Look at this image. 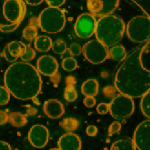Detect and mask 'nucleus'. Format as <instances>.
<instances>
[{
    "instance_id": "nucleus-1",
    "label": "nucleus",
    "mask_w": 150,
    "mask_h": 150,
    "mask_svg": "<svg viewBox=\"0 0 150 150\" xmlns=\"http://www.w3.org/2000/svg\"><path fill=\"white\" fill-rule=\"evenodd\" d=\"M115 86L120 93L132 98L150 91V40L126 56L116 74Z\"/></svg>"
},
{
    "instance_id": "nucleus-2",
    "label": "nucleus",
    "mask_w": 150,
    "mask_h": 150,
    "mask_svg": "<svg viewBox=\"0 0 150 150\" xmlns=\"http://www.w3.org/2000/svg\"><path fill=\"white\" fill-rule=\"evenodd\" d=\"M4 81L10 94L19 100L33 99L42 89V79L37 69L26 62L10 65L5 72Z\"/></svg>"
},
{
    "instance_id": "nucleus-3",
    "label": "nucleus",
    "mask_w": 150,
    "mask_h": 150,
    "mask_svg": "<svg viewBox=\"0 0 150 150\" xmlns=\"http://www.w3.org/2000/svg\"><path fill=\"white\" fill-rule=\"evenodd\" d=\"M125 30L124 22L116 16L108 15L100 17L96 21V39L108 48L117 44L122 38Z\"/></svg>"
},
{
    "instance_id": "nucleus-4",
    "label": "nucleus",
    "mask_w": 150,
    "mask_h": 150,
    "mask_svg": "<svg viewBox=\"0 0 150 150\" xmlns=\"http://www.w3.org/2000/svg\"><path fill=\"white\" fill-rule=\"evenodd\" d=\"M26 12L23 0H0V31H14L23 21Z\"/></svg>"
},
{
    "instance_id": "nucleus-5",
    "label": "nucleus",
    "mask_w": 150,
    "mask_h": 150,
    "mask_svg": "<svg viewBox=\"0 0 150 150\" xmlns=\"http://www.w3.org/2000/svg\"><path fill=\"white\" fill-rule=\"evenodd\" d=\"M38 23L44 32L49 34L58 33L64 29L65 25L64 12L59 8H46L39 15Z\"/></svg>"
},
{
    "instance_id": "nucleus-6",
    "label": "nucleus",
    "mask_w": 150,
    "mask_h": 150,
    "mask_svg": "<svg viewBox=\"0 0 150 150\" xmlns=\"http://www.w3.org/2000/svg\"><path fill=\"white\" fill-rule=\"evenodd\" d=\"M126 33L134 42L143 43L150 40V17L138 16L132 19L127 24Z\"/></svg>"
},
{
    "instance_id": "nucleus-7",
    "label": "nucleus",
    "mask_w": 150,
    "mask_h": 150,
    "mask_svg": "<svg viewBox=\"0 0 150 150\" xmlns=\"http://www.w3.org/2000/svg\"><path fill=\"white\" fill-rule=\"evenodd\" d=\"M110 115L117 120H124L134 112V103L132 98L120 93L114 97L109 103Z\"/></svg>"
},
{
    "instance_id": "nucleus-8",
    "label": "nucleus",
    "mask_w": 150,
    "mask_h": 150,
    "mask_svg": "<svg viewBox=\"0 0 150 150\" xmlns=\"http://www.w3.org/2000/svg\"><path fill=\"white\" fill-rule=\"evenodd\" d=\"M82 52L86 59L94 64H99L109 58L108 48L98 40L85 44Z\"/></svg>"
},
{
    "instance_id": "nucleus-9",
    "label": "nucleus",
    "mask_w": 150,
    "mask_h": 150,
    "mask_svg": "<svg viewBox=\"0 0 150 150\" xmlns=\"http://www.w3.org/2000/svg\"><path fill=\"white\" fill-rule=\"evenodd\" d=\"M119 2V0H87V6L93 15L101 17L112 14Z\"/></svg>"
},
{
    "instance_id": "nucleus-10",
    "label": "nucleus",
    "mask_w": 150,
    "mask_h": 150,
    "mask_svg": "<svg viewBox=\"0 0 150 150\" xmlns=\"http://www.w3.org/2000/svg\"><path fill=\"white\" fill-rule=\"evenodd\" d=\"M96 24V20L92 14H82L77 18L74 25L76 35L81 38L90 37L95 32Z\"/></svg>"
},
{
    "instance_id": "nucleus-11",
    "label": "nucleus",
    "mask_w": 150,
    "mask_h": 150,
    "mask_svg": "<svg viewBox=\"0 0 150 150\" xmlns=\"http://www.w3.org/2000/svg\"><path fill=\"white\" fill-rule=\"evenodd\" d=\"M136 149L150 150V120L143 121L138 125L133 135V139Z\"/></svg>"
},
{
    "instance_id": "nucleus-12",
    "label": "nucleus",
    "mask_w": 150,
    "mask_h": 150,
    "mask_svg": "<svg viewBox=\"0 0 150 150\" xmlns=\"http://www.w3.org/2000/svg\"><path fill=\"white\" fill-rule=\"evenodd\" d=\"M48 129L41 125H35L31 127L28 133V139L34 147L41 148L44 147L49 141Z\"/></svg>"
},
{
    "instance_id": "nucleus-13",
    "label": "nucleus",
    "mask_w": 150,
    "mask_h": 150,
    "mask_svg": "<svg viewBox=\"0 0 150 150\" xmlns=\"http://www.w3.org/2000/svg\"><path fill=\"white\" fill-rule=\"evenodd\" d=\"M37 67L38 72L45 76L51 77L57 72L58 64L54 57L50 55H44L38 59Z\"/></svg>"
},
{
    "instance_id": "nucleus-14",
    "label": "nucleus",
    "mask_w": 150,
    "mask_h": 150,
    "mask_svg": "<svg viewBox=\"0 0 150 150\" xmlns=\"http://www.w3.org/2000/svg\"><path fill=\"white\" fill-rule=\"evenodd\" d=\"M27 45L20 41H13L7 45L3 54L6 60L10 63L15 62L24 53Z\"/></svg>"
},
{
    "instance_id": "nucleus-15",
    "label": "nucleus",
    "mask_w": 150,
    "mask_h": 150,
    "mask_svg": "<svg viewBox=\"0 0 150 150\" xmlns=\"http://www.w3.org/2000/svg\"><path fill=\"white\" fill-rule=\"evenodd\" d=\"M58 146L60 150H79L81 148V140L78 135L70 132L59 138Z\"/></svg>"
},
{
    "instance_id": "nucleus-16",
    "label": "nucleus",
    "mask_w": 150,
    "mask_h": 150,
    "mask_svg": "<svg viewBox=\"0 0 150 150\" xmlns=\"http://www.w3.org/2000/svg\"><path fill=\"white\" fill-rule=\"evenodd\" d=\"M43 110L45 114L51 119L60 118L65 112L63 104L56 99H50L45 102Z\"/></svg>"
},
{
    "instance_id": "nucleus-17",
    "label": "nucleus",
    "mask_w": 150,
    "mask_h": 150,
    "mask_svg": "<svg viewBox=\"0 0 150 150\" xmlns=\"http://www.w3.org/2000/svg\"><path fill=\"white\" fill-rule=\"evenodd\" d=\"M99 84L96 80L88 79L82 84L81 93L86 96H96L99 92Z\"/></svg>"
},
{
    "instance_id": "nucleus-18",
    "label": "nucleus",
    "mask_w": 150,
    "mask_h": 150,
    "mask_svg": "<svg viewBox=\"0 0 150 150\" xmlns=\"http://www.w3.org/2000/svg\"><path fill=\"white\" fill-rule=\"evenodd\" d=\"M66 82L64 98L67 101L72 102L75 101L78 97V94L74 86L76 81L74 77L70 76L67 78Z\"/></svg>"
},
{
    "instance_id": "nucleus-19",
    "label": "nucleus",
    "mask_w": 150,
    "mask_h": 150,
    "mask_svg": "<svg viewBox=\"0 0 150 150\" xmlns=\"http://www.w3.org/2000/svg\"><path fill=\"white\" fill-rule=\"evenodd\" d=\"M35 40L34 46L35 49L39 52H47L52 48V40L50 38L47 36H37Z\"/></svg>"
},
{
    "instance_id": "nucleus-20",
    "label": "nucleus",
    "mask_w": 150,
    "mask_h": 150,
    "mask_svg": "<svg viewBox=\"0 0 150 150\" xmlns=\"http://www.w3.org/2000/svg\"><path fill=\"white\" fill-rule=\"evenodd\" d=\"M127 56L125 48L120 45L112 46L109 50V58L117 61H123Z\"/></svg>"
},
{
    "instance_id": "nucleus-21",
    "label": "nucleus",
    "mask_w": 150,
    "mask_h": 150,
    "mask_svg": "<svg viewBox=\"0 0 150 150\" xmlns=\"http://www.w3.org/2000/svg\"><path fill=\"white\" fill-rule=\"evenodd\" d=\"M8 121L13 126L21 127L27 124V119L24 114L20 112H13L8 115Z\"/></svg>"
},
{
    "instance_id": "nucleus-22",
    "label": "nucleus",
    "mask_w": 150,
    "mask_h": 150,
    "mask_svg": "<svg viewBox=\"0 0 150 150\" xmlns=\"http://www.w3.org/2000/svg\"><path fill=\"white\" fill-rule=\"evenodd\" d=\"M110 149L116 150H136L132 139H120L113 143Z\"/></svg>"
},
{
    "instance_id": "nucleus-23",
    "label": "nucleus",
    "mask_w": 150,
    "mask_h": 150,
    "mask_svg": "<svg viewBox=\"0 0 150 150\" xmlns=\"http://www.w3.org/2000/svg\"><path fill=\"white\" fill-rule=\"evenodd\" d=\"M133 6L140 9L146 16L150 17V0H125Z\"/></svg>"
},
{
    "instance_id": "nucleus-24",
    "label": "nucleus",
    "mask_w": 150,
    "mask_h": 150,
    "mask_svg": "<svg viewBox=\"0 0 150 150\" xmlns=\"http://www.w3.org/2000/svg\"><path fill=\"white\" fill-rule=\"evenodd\" d=\"M60 125L65 130L71 132L76 130L78 129L79 122L75 118L66 117L60 122Z\"/></svg>"
},
{
    "instance_id": "nucleus-25",
    "label": "nucleus",
    "mask_w": 150,
    "mask_h": 150,
    "mask_svg": "<svg viewBox=\"0 0 150 150\" xmlns=\"http://www.w3.org/2000/svg\"><path fill=\"white\" fill-rule=\"evenodd\" d=\"M140 102V109L145 116L150 119V92L148 91L142 96Z\"/></svg>"
},
{
    "instance_id": "nucleus-26",
    "label": "nucleus",
    "mask_w": 150,
    "mask_h": 150,
    "mask_svg": "<svg viewBox=\"0 0 150 150\" xmlns=\"http://www.w3.org/2000/svg\"><path fill=\"white\" fill-rule=\"evenodd\" d=\"M23 35L24 38L28 41L35 40L38 36L37 27L34 25L27 26L23 30Z\"/></svg>"
},
{
    "instance_id": "nucleus-27",
    "label": "nucleus",
    "mask_w": 150,
    "mask_h": 150,
    "mask_svg": "<svg viewBox=\"0 0 150 150\" xmlns=\"http://www.w3.org/2000/svg\"><path fill=\"white\" fill-rule=\"evenodd\" d=\"M62 67L65 71H72L77 68L78 64L75 59L71 57H69L66 58L63 60Z\"/></svg>"
},
{
    "instance_id": "nucleus-28",
    "label": "nucleus",
    "mask_w": 150,
    "mask_h": 150,
    "mask_svg": "<svg viewBox=\"0 0 150 150\" xmlns=\"http://www.w3.org/2000/svg\"><path fill=\"white\" fill-rule=\"evenodd\" d=\"M52 50L56 54L62 55L66 52L67 50V45L63 40H59L52 43Z\"/></svg>"
},
{
    "instance_id": "nucleus-29",
    "label": "nucleus",
    "mask_w": 150,
    "mask_h": 150,
    "mask_svg": "<svg viewBox=\"0 0 150 150\" xmlns=\"http://www.w3.org/2000/svg\"><path fill=\"white\" fill-rule=\"evenodd\" d=\"M10 93L7 88L0 86V105H6L10 100Z\"/></svg>"
},
{
    "instance_id": "nucleus-30",
    "label": "nucleus",
    "mask_w": 150,
    "mask_h": 150,
    "mask_svg": "<svg viewBox=\"0 0 150 150\" xmlns=\"http://www.w3.org/2000/svg\"><path fill=\"white\" fill-rule=\"evenodd\" d=\"M35 56V51L30 46L27 45L25 52L20 58L24 62H29L34 59Z\"/></svg>"
},
{
    "instance_id": "nucleus-31",
    "label": "nucleus",
    "mask_w": 150,
    "mask_h": 150,
    "mask_svg": "<svg viewBox=\"0 0 150 150\" xmlns=\"http://www.w3.org/2000/svg\"><path fill=\"white\" fill-rule=\"evenodd\" d=\"M122 127L121 124L119 122H114L110 125L108 129V135L111 137L114 134L119 132Z\"/></svg>"
},
{
    "instance_id": "nucleus-32",
    "label": "nucleus",
    "mask_w": 150,
    "mask_h": 150,
    "mask_svg": "<svg viewBox=\"0 0 150 150\" xmlns=\"http://www.w3.org/2000/svg\"><path fill=\"white\" fill-rule=\"evenodd\" d=\"M70 54L73 56H78L82 52V49L79 45L77 43L72 44L69 48Z\"/></svg>"
},
{
    "instance_id": "nucleus-33",
    "label": "nucleus",
    "mask_w": 150,
    "mask_h": 150,
    "mask_svg": "<svg viewBox=\"0 0 150 150\" xmlns=\"http://www.w3.org/2000/svg\"><path fill=\"white\" fill-rule=\"evenodd\" d=\"M109 103H99L96 107V111L98 114L101 115H105L109 111Z\"/></svg>"
},
{
    "instance_id": "nucleus-34",
    "label": "nucleus",
    "mask_w": 150,
    "mask_h": 150,
    "mask_svg": "<svg viewBox=\"0 0 150 150\" xmlns=\"http://www.w3.org/2000/svg\"><path fill=\"white\" fill-rule=\"evenodd\" d=\"M84 105L88 108L93 107L96 104L95 98L93 96H86L83 101Z\"/></svg>"
},
{
    "instance_id": "nucleus-35",
    "label": "nucleus",
    "mask_w": 150,
    "mask_h": 150,
    "mask_svg": "<svg viewBox=\"0 0 150 150\" xmlns=\"http://www.w3.org/2000/svg\"><path fill=\"white\" fill-rule=\"evenodd\" d=\"M50 6L59 8L64 4L66 0H45Z\"/></svg>"
},
{
    "instance_id": "nucleus-36",
    "label": "nucleus",
    "mask_w": 150,
    "mask_h": 150,
    "mask_svg": "<svg viewBox=\"0 0 150 150\" xmlns=\"http://www.w3.org/2000/svg\"><path fill=\"white\" fill-rule=\"evenodd\" d=\"M87 134L89 137H93L96 136L98 132V129L96 126L90 125L88 126L86 130Z\"/></svg>"
},
{
    "instance_id": "nucleus-37",
    "label": "nucleus",
    "mask_w": 150,
    "mask_h": 150,
    "mask_svg": "<svg viewBox=\"0 0 150 150\" xmlns=\"http://www.w3.org/2000/svg\"><path fill=\"white\" fill-rule=\"evenodd\" d=\"M8 121V115L4 110H0V125H3Z\"/></svg>"
},
{
    "instance_id": "nucleus-38",
    "label": "nucleus",
    "mask_w": 150,
    "mask_h": 150,
    "mask_svg": "<svg viewBox=\"0 0 150 150\" xmlns=\"http://www.w3.org/2000/svg\"><path fill=\"white\" fill-rule=\"evenodd\" d=\"M26 3L30 6H35L40 5L44 0H25Z\"/></svg>"
},
{
    "instance_id": "nucleus-39",
    "label": "nucleus",
    "mask_w": 150,
    "mask_h": 150,
    "mask_svg": "<svg viewBox=\"0 0 150 150\" xmlns=\"http://www.w3.org/2000/svg\"><path fill=\"white\" fill-rule=\"evenodd\" d=\"M10 145L5 141H0V150H11Z\"/></svg>"
}]
</instances>
